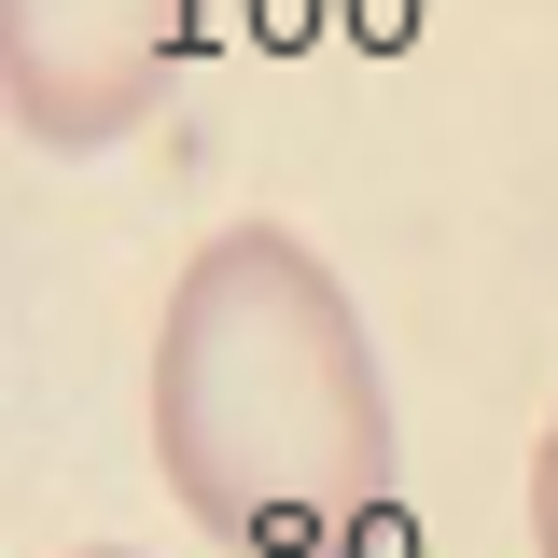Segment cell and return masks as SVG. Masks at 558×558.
I'll return each instance as SVG.
<instances>
[{"instance_id": "4", "label": "cell", "mask_w": 558, "mask_h": 558, "mask_svg": "<svg viewBox=\"0 0 558 558\" xmlns=\"http://www.w3.org/2000/svg\"><path fill=\"white\" fill-rule=\"evenodd\" d=\"M84 558H140V545H84Z\"/></svg>"}, {"instance_id": "3", "label": "cell", "mask_w": 558, "mask_h": 558, "mask_svg": "<svg viewBox=\"0 0 558 558\" xmlns=\"http://www.w3.org/2000/svg\"><path fill=\"white\" fill-rule=\"evenodd\" d=\"M545 558H558V433H545Z\"/></svg>"}, {"instance_id": "2", "label": "cell", "mask_w": 558, "mask_h": 558, "mask_svg": "<svg viewBox=\"0 0 558 558\" xmlns=\"http://www.w3.org/2000/svg\"><path fill=\"white\" fill-rule=\"evenodd\" d=\"M196 57V0H0V98L28 154H112L168 112V84Z\"/></svg>"}, {"instance_id": "1", "label": "cell", "mask_w": 558, "mask_h": 558, "mask_svg": "<svg viewBox=\"0 0 558 558\" xmlns=\"http://www.w3.org/2000/svg\"><path fill=\"white\" fill-rule=\"evenodd\" d=\"M154 475L209 545H349L405 488V418L349 279L293 223H223L154 322Z\"/></svg>"}]
</instances>
